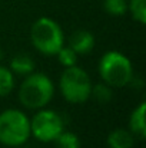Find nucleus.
<instances>
[{
	"label": "nucleus",
	"instance_id": "nucleus-15",
	"mask_svg": "<svg viewBox=\"0 0 146 148\" xmlns=\"http://www.w3.org/2000/svg\"><path fill=\"white\" fill-rule=\"evenodd\" d=\"M54 141L57 148H80V141L73 132L63 131Z\"/></svg>",
	"mask_w": 146,
	"mask_h": 148
},
{
	"label": "nucleus",
	"instance_id": "nucleus-6",
	"mask_svg": "<svg viewBox=\"0 0 146 148\" xmlns=\"http://www.w3.org/2000/svg\"><path fill=\"white\" fill-rule=\"evenodd\" d=\"M63 131L65 124L62 116L52 109L39 111L30 121V134L42 143L54 141Z\"/></svg>",
	"mask_w": 146,
	"mask_h": 148
},
{
	"label": "nucleus",
	"instance_id": "nucleus-7",
	"mask_svg": "<svg viewBox=\"0 0 146 148\" xmlns=\"http://www.w3.org/2000/svg\"><path fill=\"white\" fill-rule=\"evenodd\" d=\"M69 48H72L77 55H88L95 48V38L85 29L76 30L69 39Z\"/></svg>",
	"mask_w": 146,
	"mask_h": 148
},
{
	"label": "nucleus",
	"instance_id": "nucleus-5",
	"mask_svg": "<svg viewBox=\"0 0 146 148\" xmlns=\"http://www.w3.org/2000/svg\"><path fill=\"white\" fill-rule=\"evenodd\" d=\"M59 88L63 98L67 102L83 103L90 98L92 82H90L89 75L82 68L73 65V66L65 68L59 81Z\"/></svg>",
	"mask_w": 146,
	"mask_h": 148
},
{
	"label": "nucleus",
	"instance_id": "nucleus-14",
	"mask_svg": "<svg viewBox=\"0 0 146 148\" xmlns=\"http://www.w3.org/2000/svg\"><path fill=\"white\" fill-rule=\"evenodd\" d=\"M103 9L112 16H122L128 12L126 0H103Z\"/></svg>",
	"mask_w": 146,
	"mask_h": 148
},
{
	"label": "nucleus",
	"instance_id": "nucleus-16",
	"mask_svg": "<svg viewBox=\"0 0 146 148\" xmlns=\"http://www.w3.org/2000/svg\"><path fill=\"white\" fill-rule=\"evenodd\" d=\"M56 55H57L59 62H60L65 68L73 66V65H76V62H77V53L72 49V48H69V46H66V48L62 46Z\"/></svg>",
	"mask_w": 146,
	"mask_h": 148
},
{
	"label": "nucleus",
	"instance_id": "nucleus-13",
	"mask_svg": "<svg viewBox=\"0 0 146 148\" xmlns=\"http://www.w3.org/2000/svg\"><path fill=\"white\" fill-rule=\"evenodd\" d=\"M112 89L109 85H106L105 82L103 84H97L95 86H92V91H90V97L95 99L99 103H107L110 99H112Z\"/></svg>",
	"mask_w": 146,
	"mask_h": 148
},
{
	"label": "nucleus",
	"instance_id": "nucleus-12",
	"mask_svg": "<svg viewBox=\"0 0 146 148\" xmlns=\"http://www.w3.org/2000/svg\"><path fill=\"white\" fill-rule=\"evenodd\" d=\"M128 10L132 13V17L141 25L146 23V0H129Z\"/></svg>",
	"mask_w": 146,
	"mask_h": 148
},
{
	"label": "nucleus",
	"instance_id": "nucleus-2",
	"mask_svg": "<svg viewBox=\"0 0 146 148\" xmlns=\"http://www.w3.org/2000/svg\"><path fill=\"white\" fill-rule=\"evenodd\" d=\"M99 75L110 88L126 86L133 79L132 63L123 53L117 50H109L99 60Z\"/></svg>",
	"mask_w": 146,
	"mask_h": 148
},
{
	"label": "nucleus",
	"instance_id": "nucleus-11",
	"mask_svg": "<svg viewBox=\"0 0 146 148\" xmlns=\"http://www.w3.org/2000/svg\"><path fill=\"white\" fill-rule=\"evenodd\" d=\"M14 88V76L13 72L0 65V97H6L9 95Z\"/></svg>",
	"mask_w": 146,
	"mask_h": 148
},
{
	"label": "nucleus",
	"instance_id": "nucleus-8",
	"mask_svg": "<svg viewBox=\"0 0 146 148\" xmlns=\"http://www.w3.org/2000/svg\"><path fill=\"white\" fill-rule=\"evenodd\" d=\"M145 112H146V103L142 102L138 108L133 109V112L130 114V118H129V131L143 140L146 137V122H145Z\"/></svg>",
	"mask_w": 146,
	"mask_h": 148
},
{
	"label": "nucleus",
	"instance_id": "nucleus-17",
	"mask_svg": "<svg viewBox=\"0 0 146 148\" xmlns=\"http://www.w3.org/2000/svg\"><path fill=\"white\" fill-rule=\"evenodd\" d=\"M3 59V50H1V48H0V60Z\"/></svg>",
	"mask_w": 146,
	"mask_h": 148
},
{
	"label": "nucleus",
	"instance_id": "nucleus-4",
	"mask_svg": "<svg viewBox=\"0 0 146 148\" xmlns=\"http://www.w3.org/2000/svg\"><path fill=\"white\" fill-rule=\"evenodd\" d=\"M30 39L36 50L46 56L56 55L65 42V36L60 26L50 17H40L33 23L30 30Z\"/></svg>",
	"mask_w": 146,
	"mask_h": 148
},
{
	"label": "nucleus",
	"instance_id": "nucleus-9",
	"mask_svg": "<svg viewBox=\"0 0 146 148\" xmlns=\"http://www.w3.org/2000/svg\"><path fill=\"white\" fill-rule=\"evenodd\" d=\"M135 144V135L123 128H117L107 135L109 148H132Z\"/></svg>",
	"mask_w": 146,
	"mask_h": 148
},
{
	"label": "nucleus",
	"instance_id": "nucleus-3",
	"mask_svg": "<svg viewBox=\"0 0 146 148\" xmlns=\"http://www.w3.org/2000/svg\"><path fill=\"white\" fill-rule=\"evenodd\" d=\"M30 119L19 109H6L0 114V144L23 145L30 138Z\"/></svg>",
	"mask_w": 146,
	"mask_h": 148
},
{
	"label": "nucleus",
	"instance_id": "nucleus-10",
	"mask_svg": "<svg viewBox=\"0 0 146 148\" xmlns=\"http://www.w3.org/2000/svg\"><path fill=\"white\" fill-rule=\"evenodd\" d=\"M35 69V62L33 59L29 56V55H24V53H17L16 56L12 58L10 60V71L16 75H29L32 73Z\"/></svg>",
	"mask_w": 146,
	"mask_h": 148
},
{
	"label": "nucleus",
	"instance_id": "nucleus-1",
	"mask_svg": "<svg viewBox=\"0 0 146 148\" xmlns=\"http://www.w3.org/2000/svg\"><path fill=\"white\" fill-rule=\"evenodd\" d=\"M54 86L45 73H29L19 89V101L27 109H42L53 98Z\"/></svg>",
	"mask_w": 146,
	"mask_h": 148
}]
</instances>
